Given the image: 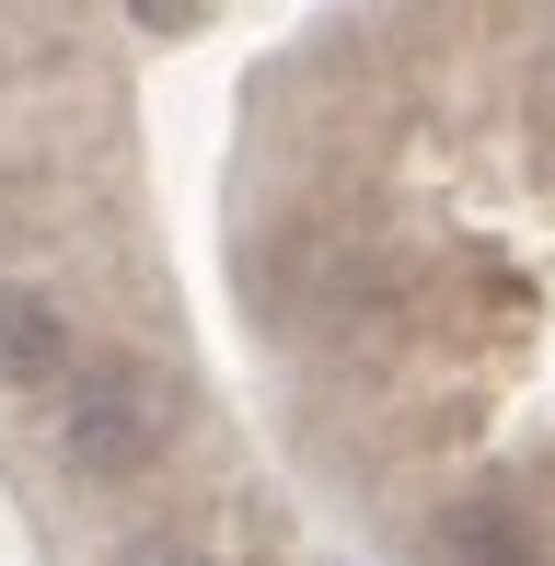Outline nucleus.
I'll list each match as a JSON object with an SVG mask.
<instances>
[{
	"label": "nucleus",
	"instance_id": "obj_3",
	"mask_svg": "<svg viewBox=\"0 0 555 566\" xmlns=\"http://www.w3.org/2000/svg\"><path fill=\"white\" fill-rule=\"evenodd\" d=\"M163 566H197V555H163Z\"/></svg>",
	"mask_w": 555,
	"mask_h": 566
},
{
	"label": "nucleus",
	"instance_id": "obj_1",
	"mask_svg": "<svg viewBox=\"0 0 555 566\" xmlns=\"http://www.w3.org/2000/svg\"><path fill=\"white\" fill-rule=\"evenodd\" d=\"M163 440H174V405H163V381H150L139 358H82V370L59 381V451H70V474H139Z\"/></svg>",
	"mask_w": 555,
	"mask_h": 566
},
{
	"label": "nucleus",
	"instance_id": "obj_2",
	"mask_svg": "<svg viewBox=\"0 0 555 566\" xmlns=\"http://www.w3.org/2000/svg\"><path fill=\"white\" fill-rule=\"evenodd\" d=\"M70 370H82L70 313L46 290H0V381H12V394H59Z\"/></svg>",
	"mask_w": 555,
	"mask_h": 566
}]
</instances>
